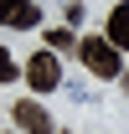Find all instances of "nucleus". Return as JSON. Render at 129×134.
Returning <instances> with one entry per match:
<instances>
[{"mask_svg": "<svg viewBox=\"0 0 129 134\" xmlns=\"http://www.w3.org/2000/svg\"><path fill=\"white\" fill-rule=\"evenodd\" d=\"M78 57L93 77H124V52L114 47L109 36H83L78 41Z\"/></svg>", "mask_w": 129, "mask_h": 134, "instance_id": "obj_1", "label": "nucleus"}, {"mask_svg": "<svg viewBox=\"0 0 129 134\" xmlns=\"http://www.w3.org/2000/svg\"><path fill=\"white\" fill-rule=\"evenodd\" d=\"M26 83L36 93H52V88L62 83V67H57V52H36L31 62H26Z\"/></svg>", "mask_w": 129, "mask_h": 134, "instance_id": "obj_2", "label": "nucleus"}, {"mask_svg": "<svg viewBox=\"0 0 129 134\" xmlns=\"http://www.w3.org/2000/svg\"><path fill=\"white\" fill-rule=\"evenodd\" d=\"M10 114H16V129H21V134H52V114H47L36 98H21Z\"/></svg>", "mask_w": 129, "mask_h": 134, "instance_id": "obj_3", "label": "nucleus"}, {"mask_svg": "<svg viewBox=\"0 0 129 134\" xmlns=\"http://www.w3.org/2000/svg\"><path fill=\"white\" fill-rule=\"evenodd\" d=\"M103 36H109L119 52H129V0H119V5L109 10V31H103Z\"/></svg>", "mask_w": 129, "mask_h": 134, "instance_id": "obj_4", "label": "nucleus"}, {"mask_svg": "<svg viewBox=\"0 0 129 134\" xmlns=\"http://www.w3.org/2000/svg\"><path fill=\"white\" fill-rule=\"evenodd\" d=\"M36 26H41V5L31 0V5H26V10L16 16V31H36Z\"/></svg>", "mask_w": 129, "mask_h": 134, "instance_id": "obj_5", "label": "nucleus"}, {"mask_svg": "<svg viewBox=\"0 0 129 134\" xmlns=\"http://www.w3.org/2000/svg\"><path fill=\"white\" fill-rule=\"evenodd\" d=\"M26 5H31V0H0V26H16V16Z\"/></svg>", "mask_w": 129, "mask_h": 134, "instance_id": "obj_6", "label": "nucleus"}, {"mask_svg": "<svg viewBox=\"0 0 129 134\" xmlns=\"http://www.w3.org/2000/svg\"><path fill=\"white\" fill-rule=\"evenodd\" d=\"M47 47H52V52H72V31H62V26L47 31Z\"/></svg>", "mask_w": 129, "mask_h": 134, "instance_id": "obj_7", "label": "nucleus"}, {"mask_svg": "<svg viewBox=\"0 0 129 134\" xmlns=\"http://www.w3.org/2000/svg\"><path fill=\"white\" fill-rule=\"evenodd\" d=\"M10 77H21V67H16L10 52H0V83H10Z\"/></svg>", "mask_w": 129, "mask_h": 134, "instance_id": "obj_8", "label": "nucleus"}]
</instances>
